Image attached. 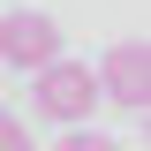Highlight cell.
<instances>
[{
    "label": "cell",
    "mask_w": 151,
    "mask_h": 151,
    "mask_svg": "<svg viewBox=\"0 0 151 151\" xmlns=\"http://www.w3.org/2000/svg\"><path fill=\"white\" fill-rule=\"evenodd\" d=\"M30 98H38V113H45V121H91V106H98V83H91V68H83V60H45V68L30 76Z\"/></svg>",
    "instance_id": "cell-1"
},
{
    "label": "cell",
    "mask_w": 151,
    "mask_h": 151,
    "mask_svg": "<svg viewBox=\"0 0 151 151\" xmlns=\"http://www.w3.org/2000/svg\"><path fill=\"white\" fill-rule=\"evenodd\" d=\"M60 60V23L45 8H15V15H0V68H45Z\"/></svg>",
    "instance_id": "cell-2"
},
{
    "label": "cell",
    "mask_w": 151,
    "mask_h": 151,
    "mask_svg": "<svg viewBox=\"0 0 151 151\" xmlns=\"http://www.w3.org/2000/svg\"><path fill=\"white\" fill-rule=\"evenodd\" d=\"M91 83H98V98L144 113V98H151V53H144V38H113L106 60L91 68Z\"/></svg>",
    "instance_id": "cell-3"
},
{
    "label": "cell",
    "mask_w": 151,
    "mask_h": 151,
    "mask_svg": "<svg viewBox=\"0 0 151 151\" xmlns=\"http://www.w3.org/2000/svg\"><path fill=\"white\" fill-rule=\"evenodd\" d=\"M53 151H121V144H113V136H91V129H76V136H60Z\"/></svg>",
    "instance_id": "cell-4"
},
{
    "label": "cell",
    "mask_w": 151,
    "mask_h": 151,
    "mask_svg": "<svg viewBox=\"0 0 151 151\" xmlns=\"http://www.w3.org/2000/svg\"><path fill=\"white\" fill-rule=\"evenodd\" d=\"M0 151H30V136H23V121H15L8 106H0Z\"/></svg>",
    "instance_id": "cell-5"
}]
</instances>
